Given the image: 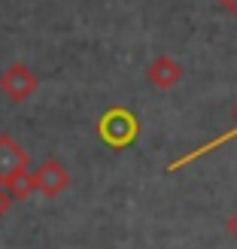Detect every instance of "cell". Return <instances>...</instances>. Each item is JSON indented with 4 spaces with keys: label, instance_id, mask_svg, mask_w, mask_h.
Masks as SVG:
<instances>
[{
    "label": "cell",
    "instance_id": "cell-1",
    "mask_svg": "<svg viewBox=\"0 0 237 249\" xmlns=\"http://www.w3.org/2000/svg\"><path fill=\"white\" fill-rule=\"evenodd\" d=\"M94 134L109 149H128L140 137V119L131 107H107L94 122Z\"/></svg>",
    "mask_w": 237,
    "mask_h": 249
},
{
    "label": "cell",
    "instance_id": "cell-2",
    "mask_svg": "<svg viewBox=\"0 0 237 249\" xmlns=\"http://www.w3.org/2000/svg\"><path fill=\"white\" fill-rule=\"evenodd\" d=\"M40 89V79L28 64H9L0 73V91H3L12 104H21Z\"/></svg>",
    "mask_w": 237,
    "mask_h": 249
},
{
    "label": "cell",
    "instance_id": "cell-3",
    "mask_svg": "<svg viewBox=\"0 0 237 249\" xmlns=\"http://www.w3.org/2000/svg\"><path fill=\"white\" fill-rule=\"evenodd\" d=\"M31 177H34L36 195H43V197H58L61 192H67V185H70V173L58 158H46L43 164L31 167Z\"/></svg>",
    "mask_w": 237,
    "mask_h": 249
},
{
    "label": "cell",
    "instance_id": "cell-4",
    "mask_svg": "<svg viewBox=\"0 0 237 249\" xmlns=\"http://www.w3.org/2000/svg\"><path fill=\"white\" fill-rule=\"evenodd\" d=\"M31 170V155L16 143V137L0 134V185Z\"/></svg>",
    "mask_w": 237,
    "mask_h": 249
},
{
    "label": "cell",
    "instance_id": "cell-5",
    "mask_svg": "<svg viewBox=\"0 0 237 249\" xmlns=\"http://www.w3.org/2000/svg\"><path fill=\"white\" fill-rule=\"evenodd\" d=\"M182 79V64L177 58H170V55H158L149 61V67H146V82L152 85V89L158 91H170V89H177Z\"/></svg>",
    "mask_w": 237,
    "mask_h": 249
},
{
    "label": "cell",
    "instance_id": "cell-6",
    "mask_svg": "<svg viewBox=\"0 0 237 249\" xmlns=\"http://www.w3.org/2000/svg\"><path fill=\"white\" fill-rule=\"evenodd\" d=\"M234 137H237V107H234V128H228L225 134L213 137V140H210V143H204V146L192 149V152H185V155H180V158H173L170 164H167V173H177V170H182L185 164H192V161H201L204 155H210V152H216V149H222L225 143H231Z\"/></svg>",
    "mask_w": 237,
    "mask_h": 249
},
{
    "label": "cell",
    "instance_id": "cell-7",
    "mask_svg": "<svg viewBox=\"0 0 237 249\" xmlns=\"http://www.w3.org/2000/svg\"><path fill=\"white\" fill-rule=\"evenodd\" d=\"M3 189L9 192V197L12 201H24V197H31L36 189H34V177H31V170L28 173H21V177H16V179H9Z\"/></svg>",
    "mask_w": 237,
    "mask_h": 249
},
{
    "label": "cell",
    "instance_id": "cell-8",
    "mask_svg": "<svg viewBox=\"0 0 237 249\" xmlns=\"http://www.w3.org/2000/svg\"><path fill=\"white\" fill-rule=\"evenodd\" d=\"M9 204H12V197H9V192L3 189V185H0V219L9 213Z\"/></svg>",
    "mask_w": 237,
    "mask_h": 249
},
{
    "label": "cell",
    "instance_id": "cell-9",
    "mask_svg": "<svg viewBox=\"0 0 237 249\" xmlns=\"http://www.w3.org/2000/svg\"><path fill=\"white\" fill-rule=\"evenodd\" d=\"M225 231L231 234V240H237V210H234V213L225 219Z\"/></svg>",
    "mask_w": 237,
    "mask_h": 249
},
{
    "label": "cell",
    "instance_id": "cell-10",
    "mask_svg": "<svg viewBox=\"0 0 237 249\" xmlns=\"http://www.w3.org/2000/svg\"><path fill=\"white\" fill-rule=\"evenodd\" d=\"M219 6L225 9L228 16H234V18H237V0H219Z\"/></svg>",
    "mask_w": 237,
    "mask_h": 249
}]
</instances>
